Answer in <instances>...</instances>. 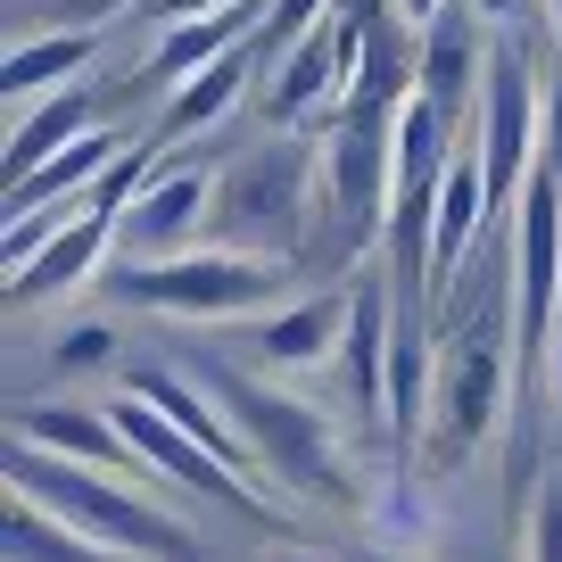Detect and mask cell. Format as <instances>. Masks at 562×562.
Returning <instances> with one entry per match:
<instances>
[{
    "mask_svg": "<svg viewBox=\"0 0 562 562\" xmlns=\"http://www.w3.org/2000/svg\"><path fill=\"white\" fill-rule=\"evenodd\" d=\"M191 364H199V389L224 405V422L248 439V456H257L265 488H281V496H315V505H339V513H364L372 488L356 480L348 439L331 430V414H323V405L290 397V389H273V381H248L232 356H199V348H191Z\"/></svg>",
    "mask_w": 562,
    "mask_h": 562,
    "instance_id": "cell-1",
    "label": "cell"
},
{
    "mask_svg": "<svg viewBox=\"0 0 562 562\" xmlns=\"http://www.w3.org/2000/svg\"><path fill=\"white\" fill-rule=\"evenodd\" d=\"M0 463H9V488H25L34 505H50L67 529H83V538L108 546V554H124V562H199V538L158 505V496H140L124 472L67 463V456H50V447H34V439H9Z\"/></svg>",
    "mask_w": 562,
    "mask_h": 562,
    "instance_id": "cell-2",
    "label": "cell"
},
{
    "mask_svg": "<svg viewBox=\"0 0 562 562\" xmlns=\"http://www.w3.org/2000/svg\"><path fill=\"white\" fill-rule=\"evenodd\" d=\"M513 397H521V356H513V323H488V331L439 339V405H430V430H422L414 472L439 488L456 480L480 447L513 422Z\"/></svg>",
    "mask_w": 562,
    "mask_h": 562,
    "instance_id": "cell-3",
    "label": "cell"
},
{
    "mask_svg": "<svg viewBox=\"0 0 562 562\" xmlns=\"http://www.w3.org/2000/svg\"><path fill=\"white\" fill-rule=\"evenodd\" d=\"M389 207H397V124H331L323 133V191H315V232H306V257L356 273L364 248L389 240Z\"/></svg>",
    "mask_w": 562,
    "mask_h": 562,
    "instance_id": "cell-4",
    "label": "cell"
},
{
    "mask_svg": "<svg viewBox=\"0 0 562 562\" xmlns=\"http://www.w3.org/2000/svg\"><path fill=\"white\" fill-rule=\"evenodd\" d=\"M315 191H323V149L299 133H273L265 149H248L240 166H224L215 191V248L240 257H306L315 232Z\"/></svg>",
    "mask_w": 562,
    "mask_h": 562,
    "instance_id": "cell-5",
    "label": "cell"
},
{
    "mask_svg": "<svg viewBox=\"0 0 562 562\" xmlns=\"http://www.w3.org/2000/svg\"><path fill=\"white\" fill-rule=\"evenodd\" d=\"M290 265L281 257H240V248H191V257H166V265H124L116 290L149 315H199V323H232V315H257V306L281 299Z\"/></svg>",
    "mask_w": 562,
    "mask_h": 562,
    "instance_id": "cell-6",
    "label": "cell"
},
{
    "mask_svg": "<svg viewBox=\"0 0 562 562\" xmlns=\"http://www.w3.org/2000/svg\"><path fill=\"white\" fill-rule=\"evenodd\" d=\"M538 133H546V83H538V67H529L521 42H496L488 91H480V116H472V140H480V166H488L496 215L521 207L529 175H538Z\"/></svg>",
    "mask_w": 562,
    "mask_h": 562,
    "instance_id": "cell-7",
    "label": "cell"
},
{
    "mask_svg": "<svg viewBox=\"0 0 562 562\" xmlns=\"http://www.w3.org/2000/svg\"><path fill=\"white\" fill-rule=\"evenodd\" d=\"M108 414H116V430H124V447H133V463H149L158 480H175V488L207 496V505H224V513H248V521H290V505H281L273 488H257V480H240L232 463H215L207 447L191 439V430H175V422H166L158 405H140L133 389H124Z\"/></svg>",
    "mask_w": 562,
    "mask_h": 562,
    "instance_id": "cell-8",
    "label": "cell"
},
{
    "mask_svg": "<svg viewBox=\"0 0 562 562\" xmlns=\"http://www.w3.org/2000/svg\"><path fill=\"white\" fill-rule=\"evenodd\" d=\"M364 42H372V25L348 18V9H331V18L273 67V83H265V116H273L281 133H299V124H315V116L339 124L356 75H364Z\"/></svg>",
    "mask_w": 562,
    "mask_h": 562,
    "instance_id": "cell-9",
    "label": "cell"
},
{
    "mask_svg": "<svg viewBox=\"0 0 562 562\" xmlns=\"http://www.w3.org/2000/svg\"><path fill=\"white\" fill-rule=\"evenodd\" d=\"M215 191L224 175L215 166H158V182L116 215V257L124 265H166V257H191V248L215 240Z\"/></svg>",
    "mask_w": 562,
    "mask_h": 562,
    "instance_id": "cell-10",
    "label": "cell"
},
{
    "mask_svg": "<svg viewBox=\"0 0 562 562\" xmlns=\"http://www.w3.org/2000/svg\"><path fill=\"white\" fill-rule=\"evenodd\" d=\"M488 58H496V42L480 34V9H472V0H447L439 18L422 25V100L439 108L463 140H472L480 91H488Z\"/></svg>",
    "mask_w": 562,
    "mask_h": 562,
    "instance_id": "cell-11",
    "label": "cell"
},
{
    "mask_svg": "<svg viewBox=\"0 0 562 562\" xmlns=\"http://www.w3.org/2000/svg\"><path fill=\"white\" fill-rule=\"evenodd\" d=\"M356 315L339 339V389H348V414L381 430L389 422V331H397V299H389V273H356Z\"/></svg>",
    "mask_w": 562,
    "mask_h": 562,
    "instance_id": "cell-12",
    "label": "cell"
},
{
    "mask_svg": "<svg viewBox=\"0 0 562 562\" xmlns=\"http://www.w3.org/2000/svg\"><path fill=\"white\" fill-rule=\"evenodd\" d=\"M348 315H356V290L323 281V290L290 299L281 315H265L248 348H257V356H265L273 372H306V364H331V356H339V339H348Z\"/></svg>",
    "mask_w": 562,
    "mask_h": 562,
    "instance_id": "cell-13",
    "label": "cell"
},
{
    "mask_svg": "<svg viewBox=\"0 0 562 562\" xmlns=\"http://www.w3.org/2000/svg\"><path fill=\"white\" fill-rule=\"evenodd\" d=\"M265 9L273 0H232V9H207V18H182V25H166L158 34V50H149V83H191L199 67H215V58H232L240 42H257V25H265Z\"/></svg>",
    "mask_w": 562,
    "mask_h": 562,
    "instance_id": "cell-14",
    "label": "cell"
},
{
    "mask_svg": "<svg viewBox=\"0 0 562 562\" xmlns=\"http://www.w3.org/2000/svg\"><path fill=\"white\" fill-rule=\"evenodd\" d=\"M83 133H100V108H91V91H83V83H67V91H50V100H34V108L18 116V133H9L0 182L18 191L25 175H42V166H50L58 149H75Z\"/></svg>",
    "mask_w": 562,
    "mask_h": 562,
    "instance_id": "cell-15",
    "label": "cell"
},
{
    "mask_svg": "<svg viewBox=\"0 0 562 562\" xmlns=\"http://www.w3.org/2000/svg\"><path fill=\"white\" fill-rule=\"evenodd\" d=\"M9 439H34V447H50V456H67V463H91V472H124V430H116V414H83V405H25L18 422H9Z\"/></svg>",
    "mask_w": 562,
    "mask_h": 562,
    "instance_id": "cell-16",
    "label": "cell"
},
{
    "mask_svg": "<svg viewBox=\"0 0 562 562\" xmlns=\"http://www.w3.org/2000/svg\"><path fill=\"white\" fill-rule=\"evenodd\" d=\"M108 248H116V215H83V224H67L34 265H25V273H9V306H34V299H58V290H83V281L100 273Z\"/></svg>",
    "mask_w": 562,
    "mask_h": 562,
    "instance_id": "cell-17",
    "label": "cell"
},
{
    "mask_svg": "<svg viewBox=\"0 0 562 562\" xmlns=\"http://www.w3.org/2000/svg\"><path fill=\"white\" fill-rule=\"evenodd\" d=\"M248 75H257V50L240 42L232 58H215V67H199L191 83H175V91H166V124H158V149H175V140H191V133H207V124H224L232 108H240Z\"/></svg>",
    "mask_w": 562,
    "mask_h": 562,
    "instance_id": "cell-18",
    "label": "cell"
},
{
    "mask_svg": "<svg viewBox=\"0 0 562 562\" xmlns=\"http://www.w3.org/2000/svg\"><path fill=\"white\" fill-rule=\"evenodd\" d=\"M91 50H100V34H67V25H50V34H25L18 50L0 58V91L9 100H50V91H67L75 75L91 67Z\"/></svg>",
    "mask_w": 562,
    "mask_h": 562,
    "instance_id": "cell-19",
    "label": "cell"
},
{
    "mask_svg": "<svg viewBox=\"0 0 562 562\" xmlns=\"http://www.w3.org/2000/svg\"><path fill=\"white\" fill-rule=\"evenodd\" d=\"M0 562H124V554L91 546L83 529H67L50 505H34L25 488H9V505H0Z\"/></svg>",
    "mask_w": 562,
    "mask_h": 562,
    "instance_id": "cell-20",
    "label": "cell"
},
{
    "mask_svg": "<svg viewBox=\"0 0 562 562\" xmlns=\"http://www.w3.org/2000/svg\"><path fill=\"white\" fill-rule=\"evenodd\" d=\"M364 529H372V546H389V554H414V546L430 538V480H422L414 463L389 472V480H372Z\"/></svg>",
    "mask_w": 562,
    "mask_h": 562,
    "instance_id": "cell-21",
    "label": "cell"
},
{
    "mask_svg": "<svg viewBox=\"0 0 562 562\" xmlns=\"http://www.w3.org/2000/svg\"><path fill=\"white\" fill-rule=\"evenodd\" d=\"M331 9H339V0H273V9H265V25H257V42H248V50H257V67L273 75L281 58H290L323 18H331Z\"/></svg>",
    "mask_w": 562,
    "mask_h": 562,
    "instance_id": "cell-22",
    "label": "cell"
},
{
    "mask_svg": "<svg viewBox=\"0 0 562 562\" xmlns=\"http://www.w3.org/2000/svg\"><path fill=\"white\" fill-rule=\"evenodd\" d=\"M521 562H562V472H546L538 505L521 521Z\"/></svg>",
    "mask_w": 562,
    "mask_h": 562,
    "instance_id": "cell-23",
    "label": "cell"
},
{
    "mask_svg": "<svg viewBox=\"0 0 562 562\" xmlns=\"http://www.w3.org/2000/svg\"><path fill=\"white\" fill-rule=\"evenodd\" d=\"M124 9H149V0H50V25H67V34H100V25L124 18Z\"/></svg>",
    "mask_w": 562,
    "mask_h": 562,
    "instance_id": "cell-24",
    "label": "cell"
},
{
    "mask_svg": "<svg viewBox=\"0 0 562 562\" xmlns=\"http://www.w3.org/2000/svg\"><path fill=\"white\" fill-rule=\"evenodd\" d=\"M538 166L562 175V67L546 75V133H538Z\"/></svg>",
    "mask_w": 562,
    "mask_h": 562,
    "instance_id": "cell-25",
    "label": "cell"
},
{
    "mask_svg": "<svg viewBox=\"0 0 562 562\" xmlns=\"http://www.w3.org/2000/svg\"><path fill=\"white\" fill-rule=\"evenodd\" d=\"M108 348H116V339H108L100 323H83V331H67V339H58V364H100Z\"/></svg>",
    "mask_w": 562,
    "mask_h": 562,
    "instance_id": "cell-26",
    "label": "cell"
},
{
    "mask_svg": "<svg viewBox=\"0 0 562 562\" xmlns=\"http://www.w3.org/2000/svg\"><path fill=\"white\" fill-rule=\"evenodd\" d=\"M439 9H447V0H397V18H405V25H430Z\"/></svg>",
    "mask_w": 562,
    "mask_h": 562,
    "instance_id": "cell-27",
    "label": "cell"
},
{
    "mask_svg": "<svg viewBox=\"0 0 562 562\" xmlns=\"http://www.w3.org/2000/svg\"><path fill=\"white\" fill-rule=\"evenodd\" d=\"M546 381H554V405H562V323H554V356H546Z\"/></svg>",
    "mask_w": 562,
    "mask_h": 562,
    "instance_id": "cell-28",
    "label": "cell"
},
{
    "mask_svg": "<svg viewBox=\"0 0 562 562\" xmlns=\"http://www.w3.org/2000/svg\"><path fill=\"white\" fill-rule=\"evenodd\" d=\"M348 562H405V554H389V546H372V538H364V546H356Z\"/></svg>",
    "mask_w": 562,
    "mask_h": 562,
    "instance_id": "cell-29",
    "label": "cell"
},
{
    "mask_svg": "<svg viewBox=\"0 0 562 562\" xmlns=\"http://www.w3.org/2000/svg\"><path fill=\"white\" fill-rule=\"evenodd\" d=\"M480 18H513V9H521V0H472Z\"/></svg>",
    "mask_w": 562,
    "mask_h": 562,
    "instance_id": "cell-30",
    "label": "cell"
},
{
    "mask_svg": "<svg viewBox=\"0 0 562 562\" xmlns=\"http://www.w3.org/2000/svg\"><path fill=\"white\" fill-rule=\"evenodd\" d=\"M265 562H315V554H299V546H273V554H265Z\"/></svg>",
    "mask_w": 562,
    "mask_h": 562,
    "instance_id": "cell-31",
    "label": "cell"
},
{
    "mask_svg": "<svg viewBox=\"0 0 562 562\" xmlns=\"http://www.w3.org/2000/svg\"><path fill=\"white\" fill-rule=\"evenodd\" d=\"M554 42H562V0H554Z\"/></svg>",
    "mask_w": 562,
    "mask_h": 562,
    "instance_id": "cell-32",
    "label": "cell"
}]
</instances>
